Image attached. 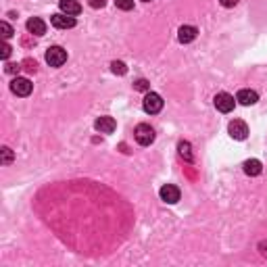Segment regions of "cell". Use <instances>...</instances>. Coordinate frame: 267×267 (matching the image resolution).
Instances as JSON below:
<instances>
[{
    "label": "cell",
    "mask_w": 267,
    "mask_h": 267,
    "mask_svg": "<svg viewBox=\"0 0 267 267\" xmlns=\"http://www.w3.org/2000/svg\"><path fill=\"white\" fill-rule=\"evenodd\" d=\"M134 138H136V142L140 146H150L157 136H154V130L150 128V125L140 123V125H136V130H134Z\"/></svg>",
    "instance_id": "cell-1"
},
{
    "label": "cell",
    "mask_w": 267,
    "mask_h": 267,
    "mask_svg": "<svg viewBox=\"0 0 267 267\" xmlns=\"http://www.w3.org/2000/svg\"><path fill=\"white\" fill-rule=\"evenodd\" d=\"M46 63L50 67H61L67 63V50L61 46H50L46 50Z\"/></svg>",
    "instance_id": "cell-2"
},
{
    "label": "cell",
    "mask_w": 267,
    "mask_h": 267,
    "mask_svg": "<svg viewBox=\"0 0 267 267\" xmlns=\"http://www.w3.org/2000/svg\"><path fill=\"white\" fill-rule=\"evenodd\" d=\"M142 107L146 113H150V115H157L161 109H163V98H161L157 92H146L144 96V100H142Z\"/></svg>",
    "instance_id": "cell-3"
},
{
    "label": "cell",
    "mask_w": 267,
    "mask_h": 267,
    "mask_svg": "<svg viewBox=\"0 0 267 267\" xmlns=\"http://www.w3.org/2000/svg\"><path fill=\"white\" fill-rule=\"evenodd\" d=\"M11 90H13V94H17V96H30L33 90V83L27 80V77H15V80L11 82Z\"/></svg>",
    "instance_id": "cell-4"
},
{
    "label": "cell",
    "mask_w": 267,
    "mask_h": 267,
    "mask_svg": "<svg viewBox=\"0 0 267 267\" xmlns=\"http://www.w3.org/2000/svg\"><path fill=\"white\" fill-rule=\"evenodd\" d=\"M213 102H215V109H217V111H221V113H230V111L234 109V104H236L234 96L228 94V92H219V94H215Z\"/></svg>",
    "instance_id": "cell-5"
},
{
    "label": "cell",
    "mask_w": 267,
    "mask_h": 267,
    "mask_svg": "<svg viewBox=\"0 0 267 267\" xmlns=\"http://www.w3.org/2000/svg\"><path fill=\"white\" fill-rule=\"evenodd\" d=\"M228 132L234 140H244L249 136V125L240 121V119H234V121H230V125H228Z\"/></svg>",
    "instance_id": "cell-6"
},
{
    "label": "cell",
    "mask_w": 267,
    "mask_h": 267,
    "mask_svg": "<svg viewBox=\"0 0 267 267\" xmlns=\"http://www.w3.org/2000/svg\"><path fill=\"white\" fill-rule=\"evenodd\" d=\"M159 194H161V200L167 202V205H175V202L180 200V188L173 184H165L159 190Z\"/></svg>",
    "instance_id": "cell-7"
},
{
    "label": "cell",
    "mask_w": 267,
    "mask_h": 267,
    "mask_svg": "<svg viewBox=\"0 0 267 267\" xmlns=\"http://www.w3.org/2000/svg\"><path fill=\"white\" fill-rule=\"evenodd\" d=\"M50 23L57 30H71V27H75V17L65 15V13H57V15H50Z\"/></svg>",
    "instance_id": "cell-8"
},
{
    "label": "cell",
    "mask_w": 267,
    "mask_h": 267,
    "mask_svg": "<svg viewBox=\"0 0 267 267\" xmlns=\"http://www.w3.org/2000/svg\"><path fill=\"white\" fill-rule=\"evenodd\" d=\"M25 27H27V32H30L32 36H44V33H46V23H44V21H42L40 17L27 19Z\"/></svg>",
    "instance_id": "cell-9"
},
{
    "label": "cell",
    "mask_w": 267,
    "mask_h": 267,
    "mask_svg": "<svg viewBox=\"0 0 267 267\" xmlns=\"http://www.w3.org/2000/svg\"><path fill=\"white\" fill-rule=\"evenodd\" d=\"M94 128L100 134H113L115 128H117V123H115L113 117H98L96 123H94Z\"/></svg>",
    "instance_id": "cell-10"
},
{
    "label": "cell",
    "mask_w": 267,
    "mask_h": 267,
    "mask_svg": "<svg viewBox=\"0 0 267 267\" xmlns=\"http://www.w3.org/2000/svg\"><path fill=\"white\" fill-rule=\"evenodd\" d=\"M236 100L240 102V104H244V107H250V104H255L259 100V94L255 92V90L244 88V90H240V92L236 94Z\"/></svg>",
    "instance_id": "cell-11"
},
{
    "label": "cell",
    "mask_w": 267,
    "mask_h": 267,
    "mask_svg": "<svg viewBox=\"0 0 267 267\" xmlns=\"http://www.w3.org/2000/svg\"><path fill=\"white\" fill-rule=\"evenodd\" d=\"M196 33H199V30H196L194 25H182L178 30V40L182 44H188V42L196 40Z\"/></svg>",
    "instance_id": "cell-12"
},
{
    "label": "cell",
    "mask_w": 267,
    "mask_h": 267,
    "mask_svg": "<svg viewBox=\"0 0 267 267\" xmlns=\"http://www.w3.org/2000/svg\"><path fill=\"white\" fill-rule=\"evenodd\" d=\"M59 6H61V11L65 13V15H71V17L82 13V4L77 2V0H61Z\"/></svg>",
    "instance_id": "cell-13"
},
{
    "label": "cell",
    "mask_w": 267,
    "mask_h": 267,
    "mask_svg": "<svg viewBox=\"0 0 267 267\" xmlns=\"http://www.w3.org/2000/svg\"><path fill=\"white\" fill-rule=\"evenodd\" d=\"M244 173L247 175H259L263 171V165H261V161H257V159H249V161H244Z\"/></svg>",
    "instance_id": "cell-14"
},
{
    "label": "cell",
    "mask_w": 267,
    "mask_h": 267,
    "mask_svg": "<svg viewBox=\"0 0 267 267\" xmlns=\"http://www.w3.org/2000/svg\"><path fill=\"white\" fill-rule=\"evenodd\" d=\"M178 150H180V157L182 159H186V161H192L194 157H192V146H190V142H180L178 144Z\"/></svg>",
    "instance_id": "cell-15"
},
{
    "label": "cell",
    "mask_w": 267,
    "mask_h": 267,
    "mask_svg": "<svg viewBox=\"0 0 267 267\" xmlns=\"http://www.w3.org/2000/svg\"><path fill=\"white\" fill-rule=\"evenodd\" d=\"M111 71L115 75H125L128 73V67H125V63H121V61H113L111 63Z\"/></svg>",
    "instance_id": "cell-16"
},
{
    "label": "cell",
    "mask_w": 267,
    "mask_h": 267,
    "mask_svg": "<svg viewBox=\"0 0 267 267\" xmlns=\"http://www.w3.org/2000/svg\"><path fill=\"white\" fill-rule=\"evenodd\" d=\"M134 90H140V92H150V83L146 80H136V82H134Z\"/></svg>",
    "instance_id": "cell-17"
},
{
    "label": "cell",
    "mask_w": 267,
    "mask_h": 267,
    "mask_svg": "<svg viewBox=\"0 0 267 267\" xmlns=\"http://www.w3.org/2000/svg\"><path fill=\"white\" fill-rule=\"evenodd\" d=\"M21 65H23V69H25V71H30V73H36L38 71V63L32 61V59H25Z\"/></svg>",
    "instance_id": "cell-18"
},
{
    "label": "cell",
    "mask_w": 267,
    "mask_h": 267,
    "mask_svg": "<svg viewBox=\"0 0 267 267\" xmlns=\"http://www.w3.org/2000/svg\"><path fill=\"white\" fill-rule=\"evenodd\" d=\"M115 4H117V9H121V11L134 9V0H115Z\"/></svg>",
    "instance_id": "cell-19"
},
{
    "label": "cell",
    "mask_w": 267,
    "mask_h": 267,
    "mask_svg": "<svg viewBox=\"0 0 267 267\" xmlns=\"http://www.w3.org/2000/svg\"><path fill=\"white\" fill-rule=\"evenodd\" d=\"M0 152H2V165H9L13 161V150L9 149V146H2V150Z\"/></svg>",
    "instance_id": "cell-20"
},
{
    "label": "cell",
    "mask_w": 267,
    "mask_h": 267,
    "mask_svg": "<svg viewBox=\"0 0 267 267\" xmlns=\"http://www.w3.org/2000/svg\"><path fill=\"white\" fill-rule=\"evenodd\" d=\"M0 30H2V38H4V40H9V38L13 36V27L6 23V21H2V23H0Z\"/></svg>",
    "instance_id": "cell-21"
},
{
    "label": "cell",
    "mask_w": 267,
    "mask_h": 267,
    "mask_svg": "<svg viewBox=\"0 0 267 267\" xmlns=\"http://www.w3.org/2000/svg\"><path fill=\"white\" fill-rule=\"evenodd\" d=\"M21 67H23V65H17V63H6L4 71H6V73H19Z\"/></svg>",
    "instance_id": "cell-22"
},
{
    "label": "cell",
    "mask_w": 267,
    "mask_h": 267,
    "mask_svg": "<svg viewBox=\"0 0 267 267\" xmlns=\"http://www.w3.org/2000/svg\"><path fill=\"white\" fill-rule=\"evenodd\" d=\"M11 50H13V48H11L9 44H6V42H4V44H2V48H0V57H2V59L6 61V59L11 57Z\"/></svg>",
    "instance_id": "cell-23"
},
{
    "label": "cell",
    "mask_w": 267,
    "mask_h": 267,
    "mask_svg": "<svg viewBox=\"0 0 267 267\" xmlns=\"http://www.w3.org/2000/svg\"><path fill=\"white\" fill-rule=\"evenodd\" d=\"M88 4L92 6V9H102V6L107 4V0H88Z\"/></svg>",
    "instance_id": "cell-24"
},
{
    "label": "cell",
    "mask_w": 267,
    "mask_h": 267,
    "mask_svg": "<svg viewBox=\"0 0 267 267\" xmlns=\"http://www.w3.org/2000/svg\"><path fill=\"white\" fill-rule=\"evenodd\" d=\"M221 6H226V9H232V6H236L238 4V0H219Z\"/></svg>",
    "instance_id": "cell-25"
},
{
    "label": "cell",
    "mask_w": 267,
    "mask_h": 267,
    "mask_svg": "<svg viewBox=\"0 0 267 267\" xmlns=\"http://www.w3.org/2000/svg\"><path fill=\"white\" fill-rule=\"evenodd\" d=\"M142 2H150V0H142Z\"/></svg>",
    "instance_id": "cell-26"
}]
</instances>
